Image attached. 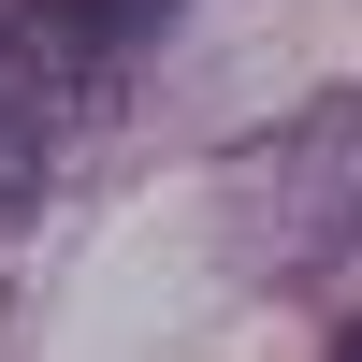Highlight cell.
<instances>
[{
	"instance_id": "1",
	"label": "cell",
	"mask_w": 362,
	"mask_h": 362,
	"mask_svg": "<svg viewBox=\"0 0 362 362\" xmlns=\"http://www.w3.org/2000/svg\"><path fill=\"white\" fill-rule=\"evenodd\" d=\"M87 102H102V87H87V73H73V58H58L29 15H0V189H29Z\"/></svg>"
},
{
	"instance_id": "2",
	"label": "cell",
	"mask_w": 362,
	"mask_h": 362,
	"mask_svg": "<svg viewBox=\"0 0 362 362\" xmlns=\"http://www.w3.org/2000/svg\"><path fill=\"white\" fill-rule=\"evenodd\" d=\"M334 362H362V334H348V348H334Z\"/></svg>"
}]
</instances>
